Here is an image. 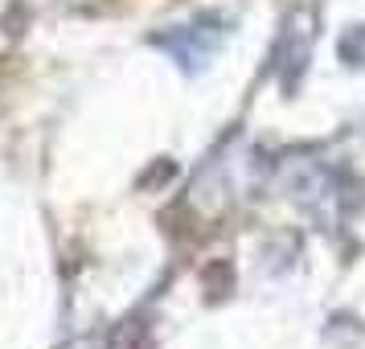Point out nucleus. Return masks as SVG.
Listing matches in <instances>:
<instances>
[{
  "label": "nucleus",
  "mask_w": 365,
  "mask_h": 349,
  "mask_svg": "<svg viewBox=\"0 0 365 349\" xmlns=\"http://www.w3.org/2000/svg\"><path fill=\"white\" fill-rule=\"evenodd\" d=\"M341 58L349 66H365V25H357L341 37Z\"/></svg>",
  "instance_id": "f257e3e1"
}]
</instances>
